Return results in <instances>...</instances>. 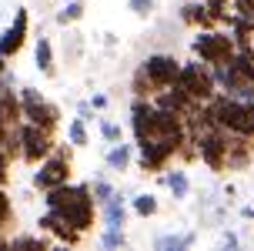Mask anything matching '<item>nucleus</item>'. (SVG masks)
<instances>
[{
	"instance_id": "obj_10",
	"label": "nucleus",
	"mask_w": 254,
	"mask_h": 251,
	"mask_svg": "<svg viewBox=\"0 0 254 251\" xmlns=\"http://www.w3.org/2000/svg\"><path fill=\"white\" fill-rule=\"evenodd\" d=\"M181 67H184V64H181L174 54H151V57L144 61V71L151 74V81L157 84V90L174 87L178 77H181Z\"/></svg>"
},
{
	"instance_id": "obj_11",
	"label": "nucleus",
	"mask_w": 254,
	"mask_h": 251,
	"mask_svg": "<svg viewBox=\"0 0 254 251\" xmlns=\"http://www.w3.org/2000/svg\"><path fill=\"white\" fill-rule=\"evenodd\" d=\"M37 225H40V231H44V235H54V241H61V245H70V248H74V245H80V241H84V231H80V228H74L67 218H61L57 211H47Z\"/></svg>"
},
{
	"instance_id": "obj_6",
	"label": "nucleus",
	"mask_w": 254,
	"mask_h": 251,
	"mask_svg": "<svg viewBox=\"0 0 254 251\" xmlns=\"http://www.w3.org/2000/svg\"><path fill=\"white\" fill-rule=\"evenodd\" d=\"M54 148H57V141H54L51 127L30 124V121L20 124V161H24V164L37 167L44 158H51V154H54Z\"/></svg>"
},
{
	"instance_id": "obj_19",
	"label": "nucleus",
	"mask_w": 254,
	"mask_h": 251,
	"mask_svg": "<svg viewBox=\"0 0 254 251\" xmlns=\"http://www.w3.org/2000/svg\"><path fill=\"white\" fill-rule=\"evenodd\" d=\"M34 61H37V71L40 74H47V77H54V47H51V40L47 37H37V47H34Z\"/></svg>"
},
{
	"instance_id": "obj_24",
	"label": "nucleus",
	"mask_w": 254,
	"mask_h": 251,
	"mask_svg": "<svg viewBox=\"0 0 254 251\" xmlns=\"http://www.w3.org/2000/svg\"><path fill=\"white\" fill-rule=\"evenodd\" d=\"M80 17H84V0H70V3H64L57 10V24L67 27V24H77Z\"/></svg>"
},
{
	"instance_id": "obj_25",
	"label": "nucleus",
	"mask_w": 254,
	"mask_h": 251,
	"mask_svg": "<svg viewBox=\"0 0 254 251\" xmlns=\"http://www.w3.org/2000/svg\"><path fill=\"white\" fill-rule=\"evenodd\" d=\"M67 141H70L74 148H84V144H87V121H84V117H74V121L67 124Z\"/></svg>"
},
{
	"instance_id": "obj_37",
	"label": "nucleus",
	"mask_w": 254,
	"mask_h": 251,
	"mask_svg": "<svg viewBox=\"0 0 254 251\" xmlns=\"http://www.w3.org/2000/svg\"><path fill=\"white\" fill-rule=\"evenodd\" d=\"M7 74V57H3V54H0V77Z\"/></svg>"
},
{
	"instance_id": "obj_23",
	"label": "nucleus",
	"mask_w": 254,
	"mask_h": 251,
	"mask_svg": "<svg viewBox=\"0 0 254 251\" xmlns=\"http://www.w3.org/2000/svg\"><path fill=\"white\" fill-rule=\"evenodd\" d=\"M130 208H134V214H137V218H154L161 204H157V198H154V194H137V198H130Z\"/></svg>"
},
{
	"instance_id": "obj_28",
	"label": "nucleus",
	"mask_w": 254,
	"mask_h": 251,
	"mask_svg": "<svg viewBox=\"0 0 254 251\" xmlns=\"http://www.w3.org/2000/svg\"><path fill=\"white\" fill-rule=\"evenodd\" d=\"M101 138L107 141V144H117V141H124V131H121V124H114V121L101 117Z\"/></svg>"
},
{
	"instance_id": "obj_22",
	"label": "nucleus",
	"mask_w": 254,
	"mask_h": 251,
	"mask_svg": "<svg viewBox=\"0 0 254 251\" xmlns=\"http://www.w3.org/2000/svg\"><path fill=\"white\" fill-rule=\"evenodd\" d=\"M194 245V231H184V235H161L154 241L157 251H181V248H190Z\"/></svg>"
},
{
	"instance_id": "obj_26",
	"label": "nucleus",
	"mask_w": 254,
	"mask_h": 251,
	"mask_svg": "<svg viewBox=\"0 0 254 251\" xmlns=\"http://www.w3.org/2000/svg\"><path fill=\"white\" fill-rule=\"evenodd\" d=\"M101 245L107 251H117V248H124L127 238H124V228H104V235H101Z\"/></svg>"
},
{
	"instance_id": "obj_21",
	"label": "nucleus",
	"mask_w": 254,
	"mask_h": 251,
	"mask_svg": "<svg viewBox=\"0 0 254 251\" xmlns=\"http://www.w3.org/2000/svg\"><path fill=\"white\" fill-rule=\"evenodd\" d=\"M130 94H134V97H154V94H157V84H154L151 74L144 71V64H140L137 71H134V77H130Z\"/></svg>"
},
{
	"instance_id": "obj_13",
	"label": "nucleus",
	"mask_w": 254,
	"mask_h": 251,
	"mask_svg": "<svg viewBox=\"0 0 254 251\" xmlns=\"http://www.w3.org/2000/svg\"><path fill=\"white\" fill-rule=\"evenodd\" d=\"M27 30H30V17H27V7H17V17L13 24L0 34V54L3 57H13L17 50L27 44Z\"/></svg>"
},
{
	"instance_id": "obj_4",
	"label": "nucleus",
	"mask_w": 254,
	"mask_h": 251,
	"mask_svg": "<svg viewBox=\"0 0 254 251\" xmlns=\"http://www.w3.org/2000/svg\"><path fill=\"white\" fill-rule=\"evenodd\" d=\"M188 138H174V134H157L154 141L140 144L137 148V167L144 174H157V171H167V164L174 161L184 148Z\"/></svg>"
},
{
	"instance_id": "obj_3",
	"label": "nucleus",
	"mask_w": 254,
	"mask_h": 251,
	"mask_svg": "<svg viewBox=\"0 0 254 251\" xmlns=\"http://www.w3.org/2000/svg\"><path fill=\"white\" fill-rule=\"evenodd\" d=\"M178 87L188 90L190 100L207 104L211 97H217V94H221V90H217V81H214V64L201 61V57L184 61V67H181V77H178Z\"/></svg>"
},
{
	"instance_id": "obj_20",
	"label": "nucleus",
	"mask_w": 254,
	"mask_h": 251,
	"mask_svg": "<svg viewBox=\"0 0 254 251\" xmlns=\"http://www.w3.org/2000/svg\"><path fill=\"white\" fill-rule=\"evenodd\" d=\"M164 184L167 191L174 194V201H184L190 191V181H188V171H181V167H174V171H167L164 174Z\"/></svg>"
},
{
	"instance_id": "obj_29",
	"label": "nucleus",
	"mask_w": 254,
	"mask_h": 251,
	"mask_svg": "<svg viewBox=\"0 0 254 251\" xmlns=\"http://www.w3.org/2000/svg\"><path fill=\"white\" fill-rule=\"evenodd\" d=\"M127 10L137 17H151L154 13V0H127Z\"/></svg>"
},
{
	"instance_id": "obj_9",
	"label": "nucleus",
	"mask_w": 254,
	"mask_h": 251,
	"mask_svg": "<svg viewBox=\"0 0 254 251\" xmlns=\"http://www.w3.org/2000/svg\"><path fill=\"white\" fill-rule=\"evenodd\" d=\"M130 134H134L137 148L157 138V104H154V97H134V104H130Z\"/></svg>"
},
{
	"instance_id": "obj_32",
	"label": "nucleus",
	"mask_w": 254,
	"mask_h": 251,
	"mask_svg": "<svg viewBox=\"0 0 254 251\" xmlns=\"http://www.w3.org/2000/svg\"><path fill=\"white\" fill-rule=\"evenodd\" d=\"M90 114H94V104H77V117H84V121H90Z\"/></svg>"
},
{
	"instance_id": "obj_33",
	"label": "nucleus",
	"mask_w": 254,
	"mask_h": 251,
	"mask_svg": "<svg viewBox=\"0 0 254 251\" xmlns=\"http://www.w3.org/2000/svg\"><path fill=\"white\" fill-rule=\"evenodd\" d=\"M90 104H94V111H104V107H107V94H94Z\"/></svg>"
},
{
	"instance_id": "obj_34",
	"label": "nucleus",
	"mask_w": 254,
	"mask_h": 251,
	"mask_svg": "<svg viewBox=\"0 0 254 251\" xmlns=\"http://www.w3.org/2000/svg\"><path fill=\"white\" fill-rule=\"evenodd\" d=\"M221 245H224V248H238V245H241V241H238V235H224V238H221Z\"/></svg>"
},
{
	"instance_id": "obj_17",
	"label": "nucleus",
	"mask_w": 254,
	"mask_h": 251,
	"mask_svg": "<svg viewBox=\"0 0 254 251\" xmlns=\"http://www.w3.org/2000/svg\"><path fill=\"white\" fill-rule=\"evenodd\" d=\"M134 161V144H124V141H117L114 148L107 151V167L111 171H127Z\"/></svg>"
},
{
	"instance_id": "obj_8",
	"label": "nucleus",
	"mask_w": 254,
	"mask_h": 251,
	"mask_svg": "<svg viewBox=\"0 0 254 251\" xmlns=\"http://www.w3.org/2000/svg\"><path fill=\"white\" fill-rule=\"evenodd\" d=\"M201 151V161L207 171H214V174H224L228 171V131H221V127H211V131H204L201 138H190Z\"/></svg>"
},
{
	"instance_id": "obj_31",
	"label": "nucleus",
	"mask_w": 254,
	"mask_h": 251,
	"mask_svg": "<svg viewBox=\"0 0 254 251\" xmlns=\"http://www.w3.org/2000/svg\"><path fill=\"white\" fill-rule=\"evenodd\" d=\"M10 161H13V158L0 148V184H7V181H10Z\"/></svg>"
},
{
	"instance_id": "obj_2",
	"label": "nucleus",
	"mask_w": 254,
	"mask_h": 251,
	"mask_svg": "<svg viewBox=\"0 0 254 251\" xmlns=\"http://www.w3.org/2000/svg\"><path fill=\"white\" fill-rule=\"evenodd\" d=\"M207 114H211V121H214L221 131L254 138V100L217 94V97L207 100Z\"/></svg>"
},
{
	"instance_id": "obj_27",
	"label": "nucleus",
	"mask_w": 254,
	"mask_h": 251,
	"mask_svg": "<svg viewBox=\"0 0 254 251\" xmlns=\"http://www.w3.org/2000/svg\"><path fill=\"white\" fill-rule=\"evenodd\" d=\"M90 191H94V201H97L101 208H104V204H107V201H111V198L117 194V191L111 188V181H104V177H101V181H94V184H90Z\"/></svg>"
},
{
	"instance_id": "obj_12",
	"label": "nucleus",
	"mask_w": 254,
	"mask_h": 251,
	"mask_svg": "<svg viewBox=\"0 0 254 251\" xmlns=\"http://www.w3.org/2000/svg\"><path fill=\"white\" fill-rule=\"evenodd\" d=\"M24 100V97H20ZM24 121H30V124H40V127H57L61 124V107L57 104H51V100L44 97H27L24 100Z\"/></svg>"
},
{
	"instance_id": "obj_5",
	"label": "nucleus",
	"mask_w": 254,
	"mask_h": 251,
	"mask_svg": "<svg viewBox=\"0 0 254 251\" xmlns=\"http://www.w3.org/2000/svg\"><path fill=\"white\" fill-rule=\"evenodd\" d=\"M190 50L194 57H201L207 64H224L238 54V37L231 30H197V37L190 40Z\"/></svg>"
},
{
	"instance_id": "obj_18",
	"label": "nucleus",
	"mask_w": 254,
	"mask_h": 251,
	"mask_svg": "<svg viewBox=\"0 0 254 251\" xmlns=\"http://www.w3.org/2000/svg\"><path fill=\"white\" fill-rule=\"evenodd\" d=\"M10 225H13V204H10V194H7V184H0V248L10 245V238H7Z\"/></svg>"
},
{
	"instance_id": "obj_14",
	"label": "nucleus",
	"mask_w": 254,
	"mask_h": 251,
	"mask_svg": "<svg viewBox=\"0 0 254 251\" xmlns=\"http://www.w3.org/2000/svg\"><path fill=\"white\" fill-rule=\"evenodd\" d=\"M254 164V138L228 131V171H248Z\"/></svg>"
},
{
	"instance_id": "obj_1",
	"label": "nucleus",
	"mask_w": 254,
	"mask_h": 251,
	"mask_svg": "<svg viewBox=\"0 0 254 251\" xmlns=\"http://www.w3.org/2000/svg\"><path fill=\"white\" fill-rule=\"evenodd\" d=\"M44 204H47V211H57L61 218H67V221L74 228H80V231H90V228H94V211L101 208V204L94 201L90 184H70V181L44 191Z\"/></svg>"
},
{
	"instance_id": "obj_30",
	"label": "nucleus",
	"mask_w": 254,
	"mask_h": 251,
	"mask_svg": "<svg viewBox=\"0 0 254 251\" xmlns=\"http://www.w3.org/2000/svg\"><path fill=\"white\" fill-rule=\"evenodd\" d=\"M10 245H20V248H47V238H34V235H20V238H10Z\"/></svg>"
},
{
	"instance_id": "obj_15",
	"label": "nucleus",
	"mask_w": 254,
	"mask_h": 251,
	"mask_svg": "<svg viewBox=\"0 0 254 251\" xmlns=\"http://www.w3.org/2000/svg\"><path fill=\"white\" fill-rule=\"evenodd\" d=\"M181 20L188 27H194V30H211L217 24L214 13L207 10V0H190V3H184L181 7Z\"/></svg>"
},
{
	"instance_id": "obj_16",
	"label": "nucleus",
	"mask_w": 254,
	"mask_h": 251,
	"mask_svg": "<svg viewBox=\"0 0 254 251\" xmlns=\"http://www.w3.org/2000/svg\"><path fill=\"white\" fill-rule=\"evenodd\" d=\"M124 225H127V204L121 194H114L104 204V228H124Z\"/></svg>"
},
{
	"instance_id": "obj_35",
	"label": "nucleus",
	"mask_w": 254,
	"mask_h": 251,
	"mask_svg": "<svg viewBox=\"0 0 254 251\" xmlns=\"http://www.w3.org/2000/svg\"><path fill=\"white\" fill-rule=\"evenodd\" d=\"M241 218H244V221H254V204H244V208H241Z\"/></svg>"
},
{
	"instance_id": "obj_36",
	"label": "nucleus",
	"mask_w": 254,
	"mask_h": 251,
	"mask_svg": "<svg viewBox=\"0 0 254 251\" xmlns=\"http://www.w3.org/2000/svg\"><path fill=\"white\" fill-rule=\"evenodd\" d=\"M7 138H10V127H7V124H0V148L7 144Z\"/></svg>"
},
{
	"instance_id": "obj_7",
	"label": "nucleus",
	"mask_w": 254,
	"mask_h": 251,
	"mask_svg": "<svg viewBox=\"0 0 254 251\" xmlns=\"http://www.w3.org/2000/svg\"><path fill=\"white\" fill-rule=\"evenodd\" d=\"M37 167L40 171H34V188H37L40 194L51 191V188H57V184H67V181H70V148L57 144L54 154L44 158Z\"/></svg>"
}]
</instances>
